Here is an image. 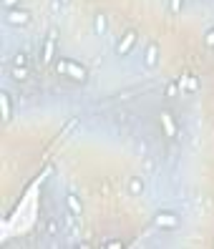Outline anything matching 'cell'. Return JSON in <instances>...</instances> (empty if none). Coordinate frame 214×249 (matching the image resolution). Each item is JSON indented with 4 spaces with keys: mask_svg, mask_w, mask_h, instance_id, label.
Segmentation results:
<instances>
[{
    "mask_svg": "<svg viewBox=\"0 0 214 249\" xmlns=\"http://www.w3.org/2000/svg\"><path fill=\"white\" fill-rule=\"evenodd\" d=\"M61 231V224L55 222V219H48L46 222V234H51V237H55V234Z\"/></svg>",
    "mask_w": 214,
    "mask_h": 249,
    "instance_id": "cell-14",
    "label": "cell"
},
{
    "mask_svg": "<svg viewBox=\"0 0 214 249\" xmlns=\"http://www.w3.org/2000/svg\"><path fill=\"white\" fill-rule=\"evenodd\" d=\"M10 76L16 78V81H25L28 78V68L25 66H13L10 68Z\"/></svg>",
    "mask_w": 214,
    "mask_h": 249,
    "instance_id": "cell-13",
    "label": "cell"
},
{
    "mask_svg": "<svg viewBox=\"0 0 214 249\" xmlns=\"http://www.w3.org/2000/svg\"><path fill=\"white\" fill-rule=\"evenodd\" d=\"M106 28H108V20H106V16H104V13H98V16L93 18V31H96L98 36H104V33H106Z\"/></svg>",
    "mask_w": 214,
    "mask_h": 249,
    "instance_id": "cell-11",
    "label": "cell"
},
{
    "mask_svg": "<svg viewBox=\"0 0 214 249\" xmlns=\"http://www.w3.org/2000/svg\"><path fill=\"white\" fill-rule=\"evenodd\" d=\"M55 71L63 73V76H68L71 81H76V83H86V78H89V73H86L83 66H78L73 61H63V58L55 63Z\"/></svg>",
    "mask_w": 214,
    "mask_h": 249,
    "instance_id": "cell-1",
    "label": "cell"
},
{
    "mask_svg": "<svg viewBox=\"0 0 214 249\" xmlns=\"http://www.w3.org/2000/svg\"><path fill=\"white\" fill-rule=\"evenodd\" d=\"M179 91H181V89H179V83H169L164 93H166V98H171V96H177Z\"/></svg>",
    "mask_w": 214,
    "mask_h": 249,
    "instance_id": "cell-16",
    "label": "cell"
},
{
    "mask_svg": "<svg viewBox=\"0 0 214 249\" xmlns=\"http://www.w3.org/2000/svg\"><path fill=\"white\" fill-rule=\"evenodd\" d=\"M0 108H3V121L8 124L10 116H13V104H10V93L8 91L0 93Z\"/></svg>",
    "mask_w": 214,
    "mask_h": 249,
    "instance_id": "cell-8",
    "label": "cell"
},
{
    "mask_svg": "<svg viewBox=\"0 0 214 249\" xmlns=\"http://www.w3.org/2000/svg\"><path fill=\"white\" fill-rule=\"evenodd\" d=\"M161 126H164V131H166V136H171V139L179 134V131H177V124H174V119H171V113H169V111L161 113Z\"/></svg>",
    "mask_w": 214,
    "mask_h": 249,
    "instance_id": "cell-9",
    "label": "cell"
},
{
    "mask_svg": "<svg viewBox=\"0 0 214 249\" xmlns=\"http://www.w3.org/2000/svg\"><path fill=\"white\" fill-rule=\"evenodd\" d=\"M156 61H159V46H156V43H149V48H146V66L154 68Z\"/></svg>",
    "mask_w": 214,
    "mask_h": 249,
    "instance_id": "cell-10",
    "label": "cell"
},
{
    "mask_svg": "<svg viewBox=\"0 0 214 249\" xmlns=\"http://www.w3.org/2000/svg\"><path fill=\"white\" fill-rule=\"evenodd\" d=\"M5 23L8 25H16V28H23L31 23V13L25 8H13V10H5Z\"/></svg>",
    "mask_w": 214,
    "mask_h": 249,
    "instance_id": "cell-2",
    "label": "cell"
},
{
    "mask_svg": "<svg viewBox=\"0 0 214 249\" xmlns=\"http://www.w3.org/2000/svg\"><path fill=\"white\" fill-rule=\"evenodd\" d=\"M53 51H55V31L48 33L46 43H43V63H51L53 61Z\"/></svg>",
    "mask_w": 214,
    "mask_h": 249,
    "instance_id": "cell-5",
    "label": "cell"
},
{
    "mask_svg": "<svg viewBox=\"0 0 214 249\" xmlns=\"http://www.w3.org/2000/svg\"><path fill=\"white\" fill-rule=\"evenodd\" d=\"M154 224L159 229H177L179 227V216L171 214V212H159L154 216Z\"/></svg>",
    "mask_w": 214,
    "mask_h": 249,
    "instance_id": "cell-3",
    "label": "cell"
},
{
    "mask_svg": "<svg viewBox=\"0 0 214 249\" xmlns=\"http://www.w3.org/2000/svg\"><path fill=\"white\" fill-rule=\"evenodd\" d=\"M106 247H108V249H119V247H124V244H121V242H108Z\"/></svg>",
    "mask_w": 214,
    "mask_h": 249,
    "instance_id": "cell-20",
    "label": "cell"
},
{
    "mask_svg": "<svg viewBox=\"0 0 214 249\" xmlns=\"http://www.w3.org/2000/svg\"><path fill=\"white\" fill-rule=\"evenodd\" d=\"M66 207H68V212L73 214V216H81L83 214V204H81V199L76 194H68L66 196Z\"/></svg>",
    "mask_w": 214,
    "mask_h": 249,
    "instance_id": "cell-7",
    "label": "cell"
},
{
    "mask_svg": "<svg viewBox=\"0 0 214 249\" xmlns=\"http://www.w3.org/2000/svg\"><path fill=\"white\" fill-rule=\"evenodd\" d=\"M66 3H71V0H61V5H66Z\"/></svg>",
    "mask_w": 214,
    "mask_h": 249,
    "instance_id": "cell-21",
    "label": "cell"
},
{
    "mask_svg": "<svg viewBox=\"0 0 214 249\" xmlns=\"http://www.w3.org/2000/svg\"><path fill=\"white\" fill-rule=\"evenodd\" d=\"M207 46H214V31L207 33Z\"/></svg>",
    "mask_w": 214,
    "mask_h": 249,
    "instance_id": "cell-19",
    "label": "cell"
},
{
    "mask_svg": "<svg viewBox=\"0 0 214 249\" xmlns=\"http://www.w3.org/2000/svg\"><path fill=\"white\" fill-rule=\"evenodd\" d=\"M171 3V13H179L181 10V0H169Z\"/></svg>",
    "mask_w": 214,
    "mask_h": 249,
    "instance_id": "cell-18",
    "label": "cell"
},
{
    "mask_svg": "<svg viewBox=\"0 0 214 249\" xmlns=\"http://www.w3.org/2000/svg\"><path fill=\"white\" fill-rule=\"evenodd\" d=\"M179 89L181 91H196L199 89V81L196 78H181L179 81Z\"/></svg>",
    "mask_w": 214,
    "mask_h": 249,
    "instance_id": "cell-12",
    "label": "cell"
},
{
    "mask_svg": "<svg viewBox=\"0 0 214 249\" xmlns=\"http://www.w3.org/2000/svg\"><path fill=\"white\" fill-rule=\"evenodd\" d=\"M126 189H128V194H131V196H141V194H144V189H146V184H144L141 177H131L128 184H126Z\"/></svg>",
    "mask_w": 214,
    "mask_h": 249,
    "instance_id": "cell-6",
    "label": "cell"
},
{
    "mask_svg": "<svg viewBox=\"0 0 214 249\" xmlns=\"http://www.w3.org/2000/svg\"><path fill=\"white\" fill-rule=\"evenodd\" d=\"M13 66H28V55L25 53H16L13 55Z\"/></svg>",
    "mask_w": 214,
    "mask_h": 249,
    "instance_id": "cell-15",
    "label": "cell"
},
{
    "mask_svg": "<svg viewBox=\"0 0 214 249\" xmlns=\"http://www.w3.org/2000/svg\"><path fill=\"white\" fill-rule=\"evenodd\" d=\"M0 3H3L5 10H13V8H18V5H20V0H0Z\"/></svg>",
    "mask_w": 214,
    "mask_h": 249,
    "instance_id": "cell-17",
    "label": "cell"
},
{
    "mask_svg": "<svg viewBox=\"0 0 214 249\" xmlns=\"http://www.w3.org/2000/svg\"><path fill=\"white\" fill-rule=\"evenodd\" d=\"M136 38H139V36H136V31H134V28H131V31H126V33H124V38L116 43V55H126L128 51L134 48Z\"/></svg>",
    "mask_w": 214,
    "mask_h": 249,
    "instance_id": "cell-4",
    "label": "cell"
}]
</instances>
